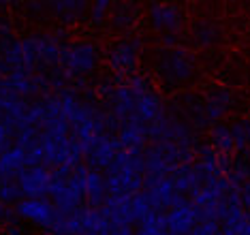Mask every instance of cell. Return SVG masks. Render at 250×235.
Wrapping results in <instances>:
<instances>
[{"instance_id": "1", "label": "cell", "mask_w": 250, "mask_h": 235, "mask_svg": "<svg viewBox=\"0 0 250 235\" xmlns=\"http://www.w3.org/2000/svg\"><path fill=\"white\" fill-rule=\"evenodd\" d=\"M197 68V58L188 47H161L156 51L154 71L158 79L169 85V88H178V85L190 82Z\"/></svg>"}, {"instance_id": "2", "label": "cell", "mask_w": 250, "mask_h": 235, "mask_svg": "<svg viewBox=\"0 0 250 235\" xmlns=\"http://www.w3.org/2000/svg\"><path fill=\"white\" fill-rule=\"evenodd\" d=\"M99 64V49L92 43H66L62 47L60 56V71L64 77H75V75H86L94 71Z\"/></svg>"}, {"instance_id": "3", "label": "cell", "mask_w": 250, "mask_h": 235, "mask_svg": "<svg viewBox=\"0 0 250 235\" xmlns=\"http://www.w3.org/2000/svg\"><path fill=\"white\" fill-rule=\"evenodd\" d=\"M139 51H141V39H124L116 43L109 51V66L118 75V79L135 75V68L139 62Z\"/></svg>"}, {"instance_id": "4", "label": "cell", "mask_w": 250, "mask_h": 235, "mask_svg": "<svg viewBox=\"0 0 250 235\" xmlns=\"http://www.w3.org/2000/svg\"><path fill=\"white\" fill-rule=\"evenodd\" d=\"M147 15H150L152 28L161 34H178L184 26L182 11L169 2H152L147 7Z\"/></svg>"}, {"instance_id": "5", "label": "cell", "mask_w": 250, "mask_h": 235, "mask_svg": "<svg viewBox=\"0 0 250 235\" xmlns=\"http://www.w3.org/2000/svg\"><path fill=\"white\" fill-rule=\"evenodd\" d=\"M49 182H52V171L45 165L26 167L18 177V184L26 199H43V194H49Z\"/></svg>"}, {"instance_id": "6", "label": "cell", "mask_w": 250, "mask_h": 235, "mask_svg": "<svg viewBox=\"0 0 250 235\" xmlns=\"http://www.w3.org/2000/svg\"><path fill=\"white\" fill-rule=\"evenodd\" d=\"M15 212L21 218L35 222L41 229H52L54 225V214H56V205H52L47 199H21L15 205Z\"/></svg>"}, {"instance_id": "7", "label": "cell", "mask_w": 250, "mask_h": 235, "mask_svg": "<svg viewBox=\"0 0 250 235\" xmlns=\"http://www.w3.org/2000/svg\"><path fill=\"white\" fill-rule=\"evenodd\" d=\"M135 192H120V194H107L105 203H103V214L109 218L111 227H130L135 225V216H133V201Z\"/></svg>"}, {"instance_id": "8", "label": "cell", "mask_w": 250, "mask_h": 235, "mask_svg": "<svg viewBox=\"0 0 250 235\" xmlns=\"http://www.w3.org/2000/svg\"><path fill=\"white\" fill-rule=\"evenodd\" d=\"M173 107H175V116H180L184 120L190 128H203L208 122V116H206V103H203L201 96L197 94H182L173 101Z\"/></svg>"}, {"instance_id": "9", "label": "cell", "mask_w": 250, "mask_h": 235, "mask_svg": "<svg viewBox=\"0 0 250 235\" xmlns=\"http://www.w3.org/2000/svg\"><path fill=\"white\" fill-rule=\"evenodd\" d=\"M199 222H201L199 210L188 199L167 212V231H171L175 235H188Z\"/></svg>"}, {"instance_id": "10", "label": "cell", "mask_w": 250, "mask_h": 235, "mask_svg": "<svg viewBox=\"0 0 250 235\" xmlns=\"http://www.w3.org/2000/svg\"><path fill=\"white\" fill-rule=\"evenodd\" d=\"M171 180H173L175 191H178L180 194H186V192L195 194L199 188L208 182V175H206V171H203L201 165L195 160V163L182 165L180 169H175L171 173Z\"/></svg>"}, {"instance_id": "11", "label": "cell", "mask_w": 250, "mask_h": 235, "mask_svg": "<svg viewBox=\"0 0 250 235\" xmlns=\"http://www.w3.org/2000/svg\"><path fill=\"white\" fill-rule=\"evenodd\" d=\"M120 150H122V146H120L118 135H109V133L101 135L99 141L94 143V148L88 154V165L94 167V171L96 169H107L113 163V158H116V154Z\"/></svg>"}, {"instance_id": "12", "label": "cell", "mask_w": 250, "mask_h": 235, "mask_svg": "<svg viewBox=\"0 0 250 235\" xmlns=\"http://www.w3.org/2000/svg\"><path fill=\"white\" fill-rule=\"evenodd\" d=\"M206 103V116L209 124H218V120L225 118V113L231 109L233 105V92L227 85H214L209 88V92L203 96Z\"/></svg>"}, {"instance_id": "13", "label": "cell", "mask_w": 250, "mask_h": 235, "mask_svg": "<svg viewBox=\"0 0 250 235\" xmlns=\"http://www.w3.org/2000/svg\"><path fill=\"white\" fill-rule=\"evenodd\" d=\"M135 113H137L139 122L150 126V124H154L156 120H161L165 113H167V109H165L163 99L150 88L147 92L137 96V109H135Z\"/></svg>"}, {"instance_id": "14", "label": "cell", "mask_w": 250, "mask_h": 235, "mask_svg": "<svg viewBox=\"0 0 250 235\" xmlns=\"http://www.w3.org/2000/svg\"><path fill=\"white\" fill-rule=\"evenodd\" d=\"M118 139H120L122 150H146V141L150 139L147 137V124L144 122H128L122 124L120 130H118Z\"/></svg>"}, {"instance_id": "15", "label": "cell", "mask_w": 250, "mask_h": 235, "mask_svg": "<svg viewBox=\"0 0 250 235\" xmlns=\"http://www.w3.org/2000/svg\"><path fill=\"white\" fill-rule=\"evenodd\" d=\"M88 2L86 0H52L49 2V11L64 24H73L79 17L86 13Z\"/></svg>"}, {"instance_id": "16", "label": "cell", "mask_w": 250, "mask_h": 235, "mask_svg": "<svg viewBox=\"0 0 250 235\" xmlns=\"http://www.w3.org/2000/svg\"><path fill=\"white\" fill-rule=\"evenodd\" d=\"M0 169L2 175L7 177V182L13 180V175H18L26 169V150L21 146H13L11 150H7L0 156Z\"/></svg>"}, {"instance_id": "17", "label": "cell", "mask_w": 250, "mask_h": 235, "mask_svg": "<svg viewBox=\"0 0 250 235\" xmlns=\"http://www.w3.org/2000/svg\"><path fill=\"white\" fill-rule=\"evenodd\" d=\"M190 37L197 47H212L220 41V28L209 20H199L192 24Z\"/></svg>"}, {"instance_id": "18", "label": "cell", "mask_w": 250, "mask_h": 235, "mask_svg": "<svg viewBox=\"0 0 250 235\" xmlns=\"http://www.w3.org/2000/svg\"><path fill=\"white\" fill-rule=\"evenodd\" d=\"M209 148L218 154L225 156H233L235 154V143H233V135H231V126L227 124H214L209 130Z\"/></svg>"}, {"instance_id": "19", "label": "cell", "mask_w": 250, "mask_h": 235, "mask_svg": "<svg viewBox=\"0 0 250 235\" xmlns=\"http://www.w3.org/2000/svg\"><path fill=\"white\" fill-rule=\"evenodd\" d=\"M105 191H107V184L103 180V175L99 171H90L88 177H86V199L90 203V208H96L105 203Z\"/></svg>"}, {"instance_id": "20", "label": "cell", "mask_w": 250, "mask_h": 235, "mask_svg": "<svg viewBox=\"0 0 250 235\" xmlns=\"http://www.w3.org/2000/svg\"><path fill=\"white\" fill-rule=\"evenodd\" d=\"M167 229V212H152L146 220L139 222L137 235H163Z\"/></svg>"}, {"instance_id": "21", "label": "cell", "mask_w": 250, "mask_h": 235, "mask_svg": "<svg viewBox=\"0 0 250 235\" xmlns=\"http://www.w3.org/2000/svg\"><path fill=\"white\" fill-rule=\"evenodd\" d=\"M227 180L233 188H242L246 182L250 180V163L246 158H237L233 160L229 173H227Z\"/></svg>"}, {"instance_id": "22", "label": "cell", "mask_w": 250, "mask_h": 235, "mask_svg": "<svg viewBox=\"0 0 250 235\" xmlns=\"http://www.w3.org/2000/svg\"><path fill=\"white\" fill-rule=\"evenodd\" d=\"M137 17V9H135L133 2H122L116 7V13H113V26L116 28H130Z\"/></svg>"}, {"instance_id": "23", "label": "cell", "mask_w": 250, "mask_h": 235, "mask_svg": "<svg viewBox=\"0 0 250 235\" xmlns=\"http://www.w3.org/2000/svg\"><path fill=\"white\" fill-rule=\"evenodd\" d=\"M231 135H233V143H235V152H237V154L248 152L246 124H244V120H237V122L231 124Z\"/></svg>"}, {"instance_id": "24", "label": "cell", "mask_w": 250, "mask_h": 235, "mask_svg": "<svg viewBox=\"0 0 250 235\" xmlns=\"http://www.w3.org/2000/svg\"><path fill=\"white\" fill-rule=\"evenodd\" d=\"M21 188L20 184L15 180H11V182H4L2 188H0V201L2 203H15L18 201L20 203V197H21Z\"/></svg>"}, {"instance_id": "25", "label": "cell", "mask_w": 250, "mask_h": 235, "mask_svg": "<svg viewBox=\"0 0 250 235\" xmlns=\"http://www.w3.org/2000/svg\"><path fill=\"white\" fill-rule=\"evenodd\" d=\"M109 7H111L109 0H96L92 7H90V20H92L94 26H103V20H105Z\"/></svg>"}, {"instance_id": "26", "label": "cell", "mask_w": 250, "mask_h": 235, "mask_svg": "<svg viewBox=\"0 0 250 235\" xmlns=\"http://www.w3.org/2000/svg\"><path fill=\"white\" fill-rule=\"evenodd\" d=\"M188 235H223V227H220V222L203 220V222H199Z\"/></svg>"}, {"instance_id": "27", "label": "cell", "mask_w": 250, "mask_h": 235, "mask_svg": "<svg viewBox=\"0 0 250 235\" xmlns=\"http://www.w3.org/2000/svg\"><path fill=\"white\" fill-rule=\"evenodd\" d=\"M18 212L11 208L9 203H2L0 201V225L4 227H15V222H18Z\"/></svg>"}, {"instance_id": "28", "label": "cell", "mask_w": 250, "mask_h": 235, "mask_svg": "<svg viewBox=\"0 0 250 235\" xmlns=\"http://www.w3.org/2000/svg\"><path fill=\"white\" fill-rule=\"evenodd\" d=\"M11 135H13V128H9L7 124L0 122V156H2V154L7 152V150H11V148H13V146H9Z\"/></svg>"}, {"instance_id": "29", "label": "cell", "mask_w": 250, "mask_h": 235, "mask_svg": "<svg viewBox=\"0 0 250 235\" xmlns=\"http://www.w3.org/2000/svg\"><path fill=\"white\" fill-rule=\"evenodd\" d=\"M240 199H242V208L250 212V180L240 188Z\"/></svg>"}, {"instance_id": "30", "label": "cell", "mask_w": 250, "mask_h": 235, "mask_svg": "<svg viewBox=\"0 0 250 235\" xmlns=\"http://www.w3.org/2000/svg\"><path fill=\"white\" fill-rule=\"evenodd\" d=\"M109 235H135L130 227H113Z\"/></svg>"}, {"instance_id": "31", "label": "cell", "mask_w": 250, "mask_h": 235, "mask_svg": "<svg viewBox=\"0 0 250 235\" xmlns=\"http://www.w3.org/2000/svg\"><path fill=\"white\" fill-rule=\"evenodd\" d=\"M28 7H30L32 13H41V11H43L45 7L49 9V2H30V4H28Z\"/></svg>"}, {"instance_id": "32", "label": "cell", "mask_w": 250, "mask_h": 235, "mask_svg": "<svg viewBox=\"0 0 250 235\" xmlns=\"http://www.w3.org/2000/svg\"><path fill=\"white\" fill-rule=\"evenodd\" d=\"M244 124H246V141H248V152H250V118L244 120Z\"/></svg>"}, {"instance_id": "33", "label": "cell", "mask_w": 250, "mask_h": 235, "mask_svg": "<svg viewBox=\"0 0 250 235\" xmlns=\"http://www.w3.org/2000/svg\"><path fill=\"white\" fill-rule=\"evenodd\" d=\"M163 235H175V233H171V231H165Z\"/></svg>"}]
</instances>
